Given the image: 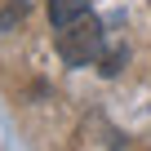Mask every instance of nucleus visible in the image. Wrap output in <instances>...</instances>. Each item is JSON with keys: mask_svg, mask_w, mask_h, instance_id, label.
I'll return each mask as SVG.
<instances>
[{"mask_svg": "<svg viewBox=\"0 0 151 151\" xmlns=\"http://www.w3.org/2000/svg\"><path fill=\"white\" fill-rule=\"evenodd\" d=\"M58 53H62L67 67H89L102 53V22L93 14H85V18L58 27Z\"/></svg>", "mask_w": 151, "mask_h": 151, "instance_id": "f257e3e1", "label": "nucleus"}, {"mask_svg": "<svg viewBox=\"0 0 151 151\" xmlns=\"http://www.w3.org/2000/svg\"><path fill=\"white\" fill-rule=\"evenodd\" d=\"M85 14H89V0H49V22L53 27H67Z\"/></svg>", "mask_w": 151, "mask_h": 151, "instance_id": "f03ea898", "label": "nucleus"}]
</instances>
